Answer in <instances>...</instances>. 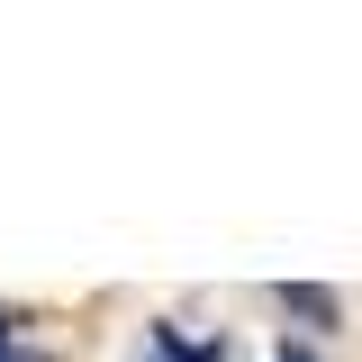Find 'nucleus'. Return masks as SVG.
Returning a JSON list of instances; mask_svg holds the SVG:
<instances>
[{"label": "nucleus", "instance_id": "nucleus-2", "mask_svg": "<svg viewBox=\"0 0 362 362\" xmlns=\"http://www.w3.org/2000/svg\"><path fill=\"white\" fill-rule=\"evenodd\" d=\"M272 362H317V354H308V344H281V354H272Z\"/></svg>", "mask_w": 362, "mask_h": 362}, {"label": "nucleus", "instance_id": "nucleus-1", "mask_svg": "<svg viewBox=\"0 0 362 362\" xmlns=\"http://www.w3.org/2000/svg\"><path fill=\"white\" fill-rule=\"evenodd\" d=\"M281 308H290V317H326V326H335V290H317V281H290V290H281Z\"/></svg>", "mask_w": 362, "mask_h": 362}, {"label": "nucleus", "instance_id": "nucleus-3", "mask_svg": "<svg viewBox=\"0 0 362 362\" xmlns=\"http://www.w3.org/2000/svg\"><path fill=\"white\" fill-rule=\"evenodd\" d=\"M0 362H18V354H9V317H0Z\"/></svg>", "mask_w": 362, "mask_h": 362}]
</instances>
